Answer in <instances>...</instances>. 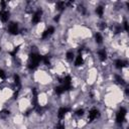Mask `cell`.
<instances>
[{"instance_id": "23", "label": "cell", "mask_w": 129, "mask_h": 129, "mask_svg": "<svg viewBox=\"0 0 129 129\" xmlns=\"http://www.w3.org/2000/svg\"><path fill=\"white\" fill-rule=\"evenodd\" d=\"M53 19H54V21H58V20H59V15H56Z\"/></svg>"}, {"instance_id": "1", "label": "cell", "mask_w": 129, "mask_h": 129, "mask_svg": "<svg viewBox=\"0 0 129 129\" xmlns=\"http://www.w3.org/2000/svg\"><path fill=\"white\" fill-rule=\"evenodd\" d=\"M40 60H42V56L36 52H32L29 56V62H28V68L30 70H34L38 67Z\"/></svg>"}, {"instance_id": "7", "label": "cell", "mask_w": 129, "mask_h": 129, "mask_svg": "<svg viewBox=\"0 0 129 129\" xmlns=\"http://www.w3.org/2000/svg\"><path fill=\"white\" fill-rule=\"evenodd\" d=\"M115 67L117 69H123L124 67H127V61L119 58V59H116L115 60Z\"/></svg>"}, {"instance_id": "12", "label": "cell", "mask_w": 129, "mask_h": 129, "mask_svg": "<svg viewBox=\"0 0 129 129\" xmlns=\"http://www.w3.org/2000/svg\"><path fill=\"white\" fill-rule=\"evenodd\" d=\"M115 80H116V82H117L118 84H120V85H125V84H126V82L123 80V78H122L121 76H119V75H115Z\"/></svg>"}, {"instance_id": "19", "label": "cell", "mask_w": 129, "mask_h": 129, "mask_svg": "<svg viewBox=\"0 0 129 129\" xmlns=\"http://www.w3.org/2000/svg\"><path fill=\"white\" fill-rule=\"evenodd\" d=\"M0 79H2V80L6 79V74H5V72L2 69H0Z\"/></svg>"}, {"instance_id": "15", "label": "cell", "mask_w": 129, "mask_h": 129, "mask_svg": "<svg viewBox=\"0 0 129 129\" xmlns=\"http://www.w3.org/2000/svg\"><path fill=\"white\" fill-rule=\"evenodd\" d=\"M56 8H57V10H59V11H61V10H63L64 8H66V2H57L56 3Z\"/></svg>"}, {"instance_id": "16", "label": "cell", "mask_w": 129, "mask_h": 129, "mask_svg": "<svg viewBox=\"0 0 129 129\" xmlns=\"http://www.w3.org/2000/svg\"><path fill=\"white\" fill-rule=\"evenodd\" d=\"M54 91H55V93L58 94V95H60V94H62L63 92H66L63 86H58V87H56V88L54 89Z\"/></svg>"}, {"instance_id": "20", "label": "cell", "mask_w": 129, "mask_h": 129, "mask_svg": "<svg viewBox=\"0 0 129 129\" xmlns=\"http://www.w3.org/2000/svg\"><path fill=\"white\" fill-rule=\"evenodd\" d=\"M18 50H19V46H17V47H15L14 49H13V51H11L10 52V54L12 55V56H15V54L18 52Z\"/></svg>"}, {"instance_id": "11", "label": "cell", "mask_w": 129, "mask_h": 129, "mask_svg": "<svg viewBox=\"0 0 129 129\" xmlns=\"http://www.w3.org/2000/svg\"><path fill=\"white\" fill-rule=\"evenodd\" d=\"M83 62H84L83 56H82V54H79V55L76 57V60H75V66H76V67H79V66L83 64Z\"/></svg>"}, {"instance_id": "17", "label": "cell", "mask_w": 129, "mask_h": 129, "mask_svg": "<svg viewBox=\"0 0 129 129\" xmlns=\"http://www.w3.org/2000/svg\"><path fill=\"white\" fill-rule=\"evenodd\" d=\"M74 57H75V54H74L73 51H68V52H67V58H68L69 60L74 59Z\"/></svg>"}, {"instance_id": "3", "label": "cell", "mask_w": 129, "mask_h": 129, "mask_svg": "<svg viewBox=\"0 0 129 129\" xmlns=\"http://www.w3.org/2000/svg\"><path fill=\"white\" fill-rule=\"evenodd\" d=\"M99 111L96 109V108H93V109H91L90 110V112H89V116H88V119H89V121L90 122H92V121H94L95 119H97L98 117H99Z\"/></svg>"}, {"instance_id": "14", "label": "cell", "mask_w": 129, "mask_h": 129, "mask_svg": "<svg viewBox=\"0 0 129 129\" xmlns=\"http://www.w3.org/2000/svg\"><path fill=\"white\" fill-rule=\"evenodd\" d=\"M95 39H96V42H97V43H102V42H103V36H102L101 33H99V32H97V33L95 34Z\"/></svg>"}, {"instance_id": "9", "label": "cell", "mask_w": 129, "mask_h": 129, "mask_svg": "<svg viewBox=\"0 0 129 129\" xmlns=\"http://www.w3.org/2000/svg\"><path fill=\"white\" fill-rule=\"evenodd\" d=\"M9 18V12L6 11V10H1L0 11V19L3 21V22H6Z\"/></svg>"}, {"instance_id": "18", "label": "cell", "mask_w": 129, "mask_h": 129, "mask_svg": "<svg viewBox=\"0 0 129 129\" xmlns=\"http://www.w3.org/2000/svg\"><path fill=\"white\" fill-rule=\"evenodd\" d=\"M42 60H43V62H44V64H49L50 63V60H49V57H48V55H45V56H43L42 57Z\"/></svg>"}, {"instance_id": "5", "label": "cell", "mask_w": 129, "mask_h": 129, "mask_svg": "<svg viewBox=\"0 0 129 129\" xmlns=\"http://www.w3.org/2000/svg\"><path fill=\"white\" fill-rule=\"evenodd\" d=\"M41 16H42V11L41 10H37V11H35V13L33 14V16H32V19H31V21H32V23H38L39 21H40V19H41Z\"/></svg>"}, {"instance_id": "22", "label": "cell", "mask_w": 129, "mask_h": 129, "mask_svg": "<svg viewBox=\"0 0 129 129\" xmlns=\"http://www.w3.org/2000/svg\"><path fill=\"white\" fill-rule=\"evenodd\" d=\"M123 25H124V29H125V31H128V23H127V21H125Z\"/></svg>"}, {"instance_id": "2", "label": "cell", "mask_w": 129, "mask_h": 129, "mask_svg": "<svg viewBox=\"0 0 129 129\" xmlns=\"http://www.w3.org/2000/svg\"><path fill=\"white\" fill-rule=\"evenodd\" d=\"M126 113H127L126 109H125L124 107H121V108H120V110L118 111L117 115H116V121H117V123H119V124H122V123L125 121Z\"/></svg>"}, {"instance_id": "6", "label": "cell", "mask_w": 129, "mask_h": 129, "mask_svg": "<svg viewBox=\"0 0 129 129\" xmlns=\"http://www.w3.org/2000/svg\"><path fill=\"white\" fill-rule=\"evenodd\" d=\"M70 108H67V107H62V108H60L59 110H58V112H57V117H58V119H62L63 117H64V115L68 113V112H70Z\"/></svg>"}, {"instance_id": "8", "label": "cell", "mask_w": 129, "mask_h": 129, "mask_svg": "<svg viewBox=\"0 0 129 129\" xmlns=\"http://www.w3.org/2000/svg\"><path fill=\"white\" fill-rule=\"evenodd\" d=\"M53 32H54V27H53V26H49V27H48V28H47V29L42 33V36H41V37L44 39V38L48 37L49 35H51Z\"/></svg>"}, {"instance_id": "4", "label": "cell", "mask_w": 129, "mask_h": 129, "mask_svg": "<svg viewBox=\"0 0 129 129\" xmlns=\"http://www.w3.org/2000/svg\"><path fill=\"white\" fill-rule=\"evenodd\" d=\"M8 31H9L10 34L16 35L18 33V25H17V23H15V22L10 23L9 26H8Z\"/></svg>"}, {"instance_id": "10", "label": "cell", "mask_w": 129, "mask_h": 129, "mask_svg": "<svg viewBox=\"0 0 129 129\" xmlns=\"http://www.w3.org/2000/svg\"><path fill=\"white\" fill-rule=\"evenodd\" d=\"M98 55H99V58L101 60H105L107 58V52H106L105 49H100L98 51Z\"/></svg>"}, {"instance_id": "13", "label": "cell", "mask_w": 129, "mask_h": 129, "mask_svg": "<svg viewBox=\"0 0 129 129\" xmlns=\"http://www.w3.org/2000/svg\"><path fill=\"white\" fill-rule=\"evenodd\" d=\"M96 13L98 14L99 17H102L103 14H104V8H103L102 6H98V7L96 8Z\"/></svg>"}, {"instance_id": "21", "label": "cell", "mask_w": 129, "mask_h": 129, "mask_svg": "<svg viewBox=\"0 0 129 129\" xmlns=\"http://www.w3.org/2000/svg\"><path fill=\"white\" fill-rule=\"evenodd\" d=\"M76 114L78 116H83L84 115V109H79L78 111H76Z\"/></svg>"}]
</instances>
